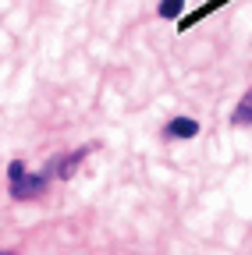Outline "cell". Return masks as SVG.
Instances as JSON below:
<instances>
[{
    "instance_id": "5b68a950",
    "label": "cell",
    "mask_w": 252,
    "mask_h": 255,
    "mask_svg": "<svg viewBox=\"0 0 252 255\" xmlns=\"http://www.w3.org/2000/svg\"><path fill=\"white\" fill-rule=\"evenodd\" d=\"M224 4H228V0H210V4H203V7H199L196 14H188V18H181L178 25H181V28H188V25H196V21H203L206 14H213L217 7H224Z\"/></svg>"
},
{
    "instance_id": "6da1fadb",
    "label": "cell",
    "mask_w": 252,
    "mask_h": 255,
    "mask_svg": "<svg viewBox=\"0 0 252 255\" xmlns=\"http://www.w3.org/2000/svg\"><path fill=\"white\" fill-rule=\"evenodd\" d=\"M50 181H53V177H50L46 170H36V174H32V170L25 167V159H11V167H7V191H11L14 202H32V199H39Z\"/></svg>"
},
{
    "instance_id": "7a4b0ae2",
    "label": "cell",
    "mask_w": 252,
    "mask_h": 255,
    "mask_svg": "<svg viewBox=\"0 0 252 255\" xmlns=\"http://www.w3.org/2000/svg\"><path fill=\"white\" fill-rule=\"evenodd\" d=\"M89 156V145H82V149H75V152H57V156H50V163L43 167L53 181H68L78 167H82V159Z\"/></svg>"
},
{
    "instance_id": "52a82bcc",
    "label": "cell",
    "mask_w": 252,
    "mask_h": 255,
    "mask_svg": "<svg viewBox=\"0 0 252 255\" xmlns=\"http://www.w3.org/2000/svg\"><path fill=\"white\" fill-rule=\"evenodd\" d=\"M0 255H14V252H0Z\"/></svg>"
},
{
    "instance_id": "3957f363",
    "label": "cell",
    "mask_w": 252,
    "mask_h": 255,
    "mask_svg": "<svg viewBox=\"0 0 252 255\" xmlns=\"http://www.w3.org/2000/svg\"><path fill=\"white\" fill-rule=\"evenodd\" d=\"M199 135V121L196 117H174V121H167V128H164V138H196Z\"/></svg>"
},
{
    "instance_id": "8992f818",
    "label": "cell",
    "mask_w": 252,
    "mask_h": 255,
    "mask_svg": "<svg viewBox=\"0 0 252 255\" xmlns=\"http://www.w3.org/2000/svg\"><path fill=\"white\" fill-rule=\"evenodd\" d=\"M181 11H185V0H160V7H156V14L167 18V21H174Z\"/></svg>"
},
{
    "instance_id": "277c9868",
    "label": "cell",
    "mask_w": 252,
    "mask_h": 255,
    "mask_svg": "<svg viewBox=\"0 0 252 255\" xmlns=\"http://www.w3.org/2000/svg\"><path fill=\"white\" fill-rule=\"evenodd\" d=\"M231 128H252V89L238 100V107L231 110Z\"/></svg>"
}]
</instances>
